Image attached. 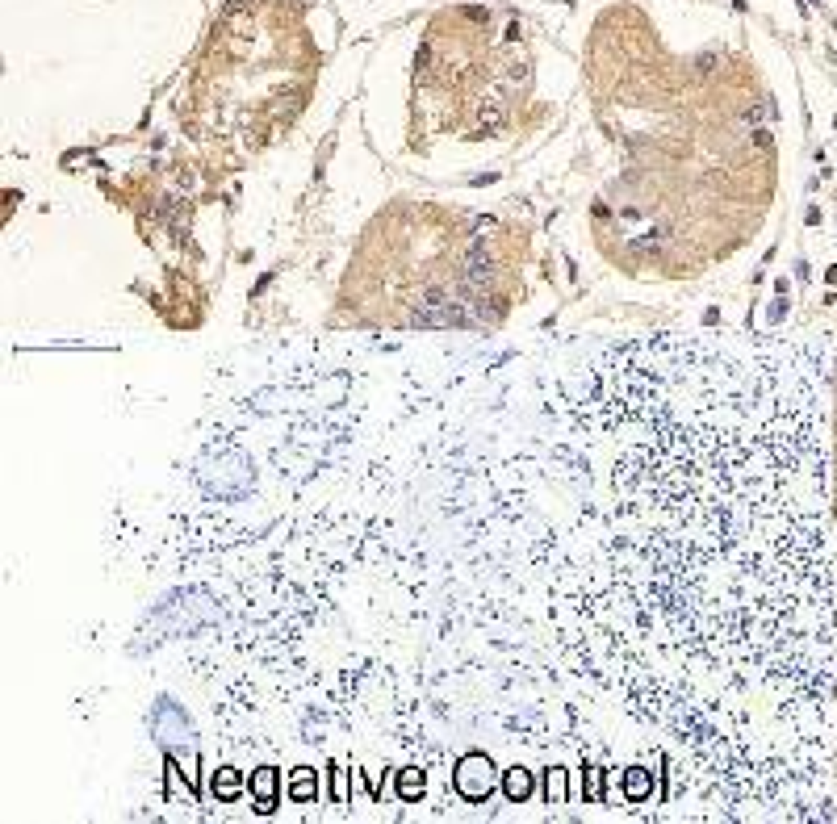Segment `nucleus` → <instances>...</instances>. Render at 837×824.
Instances as JSON below:
<instances>
[{
    "mask_svg": "<svg viewBox=\"0 0 837 824\" xmlns=\"http://www.w3.org/2000/svg\"><path fill=\"white\" fill-rule=\"evenodd\" d=\"M456 791H460L465 799L482 803V799L494 791V766H490V757H482V753L460 757V761H456Z\"/></svg>",
    "mask_w": 837,
    "mask_h": 824,
    "instance_id": "f257e3e1",
    "label": "nucleus"
},
{
    "mask_svg": "<svg viewBox=\"0 0 837 824\" xmlns=\"http://www.w3.org/2000/svg\"><path fill=\"white\" fill-rule=\"evenodd\" d=\"M624 791H628V799H645L649 791H653V779L645 774V770H628V779H624Z\"/></svg>",
    "mask_w": 837,
    "mask_h": 824,
    "instance_id": "f03ea898",
    "label": "nucleus"
},
{
    "mask_svg": "<svg viewBox=\"0 0 837 824\" xmlns=\"http://www.w3.org/2000/svg\"><path fill=\"white\" fill-rule=\"evenodd\" d=\"M528 791H532V779L523 774V770H511L507 774V795L511 799H528Z\"/></svg>",
    "mask_w": 837,
    "mask_h": 824,
    "instance_id": "7ed1b4c3",
    "label": "nucleus"
},
{
    "mask_svg": "<svg viewBox=\"0 0 837 824\" xmlns=\"http://www.w3.org/2000/svg\"><path fill=\"white\" fill-rule=\"evenodd\" d=\"M255 787H259V799H264V812H268V807H273V770H259V783H255Z\"/></svg>",
    "mask_w": 837,
    "mask_h": 824,
    "instance_id": "20e7f679",
    "label": "nucleus"
},
{
    "mask_svg": "<svg viewBox=\"0 0 837 824\" xmlns=\"http://www.w3.org/2000/svg\"><path fill=\"white\" fill-rule=\"evenodd\" d=\"M418 791H423V779H414V770H406V774H402V795L414 799Z\"/></svg>",
    "mask_w": 837,
    "mask_h": 824,
    "instance_id": "39448f33",
    "label": "nucleus"
},
{
    "mask_svg": "<svg viewBox=\"0 0 837 824\" xmlns=\"http://www.w3.org/2000/svg\"><path fill=\"white\" fill-rule=\"evenodd\" d=\"M214 791H222V795H235V791H239V783L231 779V770H226V779H222V783H214Z\"/></svg>",
    "mask_w": 837,
    "mask_h": 824,
    "instance_id": "423d86ee",
    "label": "nucleus"
}]
</instances>
